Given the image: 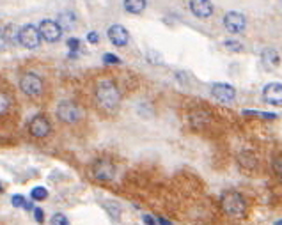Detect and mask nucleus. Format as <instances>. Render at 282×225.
Returning <instances> with one entry per match:
<instances>
[{"label": "nucleus", "mask_w": 282, "mask_h": 225, "mask_svg": "<svg viewBox=\"0 0 282 225\" xmlns=\"http://www.w3.org/2000/svg\"><path fill=\"white\" fill-rule=\"evenodd\" d=\"M96 103L105 112H114L121 103V92L112 80H102L96 86Z\"/></svg>", "instance_id": "1"}, {"label": "nucleus", "mask_w": 282, "mask_h": 225, "mask_svg": "<svg viewBox=\"0 0 282 225\" xmlns=\"http://www.w3.org/2000/svg\"><path fill=\"white\" fill-rule=\"evenodd\" d=\"M220 208L224 213L232 218H242L247 213V202L238 192H226L220 197Z\"/></svg>", "instance_id": "2"}, {"label": "nucleus", "mask_w": 282, "mask_h": 225, "mask_svg": "<svg viewBox=\"0 0 282 225\" xmlns=\"http://www.w3.org/2000/svg\"><path fill=\"white\" fill-rule=\"evenodd\" d=\"M57 117L66 124H73L82 119V108L74 101H60L57 106Z\"/></svg>", "instance_id": "3"}, {"label": "nucleus", "mask_w": 282, "mask_h": 225, "mask_svg": "<svg viewBox=\"0 0 282 225\" xmlns=\"http://www.w3.org/2000/svg\"><path fill=\"white\" fill-rule=\"evenodd\" d=\"M41 34H40V27H34V25H25L20 28V34H18V43L22 46L28 48V50H34V48L40 46L41 43Z\"/></svg>", "instance_id": "4"}, {"label": "nucleus", "mask_w": 282, "mask_h": 225, "mask_svg": "<svg viewBox=\"0 0 282 225\" xmlns=\"http://www.w3.org/2000/svg\"><path fill=\"white\" fill-rule=\"evenodd\" d=\"M20 89L24 94L30 98L40 96L43 92V80L36 73H25L24 76L20 78Z\"/></svg>", "instance_id": "5"}, {"label": "nucleus", "mask_w": 282, "mask_h": 225, "mask_svg": "<svg viewBox=\"0 0 282 225\" xmlns=\"http://www.w3.org/2000/svg\"><path fill=\"white\" fill-rule=\"evenodd\" d=\"M92 176L98 181H112L116 176V167L110 160H98L92 165Z\"/></svg>", "instance_id": "6"}, {"label": "nucleus", "mask_w": 282, "mask_h": 225, "mask_svg": "<svg viewBox=\"0 0 282 225\" xmlns=\"http://www.w3.org/2000/svg\"><path fill=\"white\" fill-rule=\"evenodd\" d=\"M40 34L44 41L55 43V41H59L60 36H62V27H60L57 22H54V20H43L40 24Z\"/></svg>", "instance_id": "7"}, {"label": "nucleus", "mask_w": 282, "mask_h": 225, "mask_svg": "<svg viewBox=\"0 0 282 225\" xmlns=\"http://www.w3.org/2000/svg\"><path fill=\"white\" fill-rule=\"evenodd\" d=\"M224 27L228 28V32H231V34H240L247 27V20L242 12L231 11L224 16Z\"/></svg>", "instance_id": "8"}, {"label": "nucleus", "mask_w": 282, "mask_h": 225, "mask_svg": "<svg viewBox=\"0 0 282 225\" xmlns=\"http://www.w3.org/2000/svg\"><path fill=\"white\" fill-rule=\"evenodd\" d=\"M50 122H48V119L44 116H36L30 119V122H28V132H30L32 136H36V138H44V136L50 133Z\"/></svg>", "instance_id": "9"}, {"label": "nucleus", "mask_w": 282, "mask_h": 225, "mask_svg": "<svg viewBox=\"0 0 282 225\" xmlns=\"http://www.w3.org/2000/svg\"><path fill=\"white\" fill-rule=\"evenodd\" d=\"M212 96L215 100L222 101V103H229V101H232L236 98V90L229 84H215L212 87Z\"/></svg>", "instance_id": "10"}, {"label": "nucleus", "mask_w": 282, "mask_h": 225, "mask_svg": "<svg viewBox=\"0 0 282 225\" xmlns=\"http://www.w3.org/2000/svg\"><path fill=\"white\" fill-rule=\"evenodd\" d=\"M262 98L274 106H282V86L280 84H268L262 89Z\"/></svg>", "instance_id": "11"}, {"label": "nucleus", "mask_w": 282, "mask_h": 225, "mask_svg": "<svg viewBox=\"0 0 282 225\" xmlns=\"http://www.w3.org/2000/svg\"><path fill=\"white\" fill-rule=\"evenodd\" d=\"M190 11L197 18H210L213 14V4L210 0H190Z\"/></svg>", "instance_id": "12"}, {"label": "nucleus", "mask_w": 282, "mask_h": 225, "mask_svg": "<svg viewBox=\"0 0 282 225\" xmlns=\"http://www.w3.org/2000/svg\"><path fill=\"white\" fill-rule=\"evenodd\" d=\"M108 39L116 46H126L130 36L124 27H121V25H112V27L108 28Z\"/></svg>", "instance_id": "13"}, {"label": "nucleus", "mask_w": 282, "mask_h": 225, "mask_svg": "<svg viewBox=\"0 0 282 225\" xmlns=\"http://www.w3.org/2000/svg\"><path fill=\"white\" fill-rule=\"evenodd\" d=\"M261 62L262 66L266 68L268 71L275 70V68L280 64V57H278V52L275 48H264L261 54Z\"/></svg>", "instance_id": "14"}, {"label": "nucleus", "mask_w": 282, "mask_h": 225, "mask_svg": "<svg viewBox=\"0 0 282 225\" xmlns=\"http://www.w3.org/2000/svg\"><path fill=\"white\" fill-rule=\"evenodd\" d=\"M238 163L242 165L243 168H248V170H252V168H256V165H258V160H256V156L252 154V152L248 151H243L238 154Z\"/></svg>", "instance_id": "15"}, {"label": "nucleus", "mask_w": 282, "mask_h": 225, "mask_svg": "<svg viewBox=\"0 0 282 225\" xmlns=\"http://www.w3.org/2000/svg\"><path fill=\"white\" fill-rule=\"evenodd\" d=\"M57 24H59L62 28H66V30H70V28H73L74 24H76V18H74V14H73V12H70V11L60 12L59 20H57Z\"/></svg>", "instance_id": "16"}, {"label": "nucleus", "mask_w": 282, "mask_h": 225, "mask_svg": "<svg viewBox=\"0 0 282 225\" xmlns=\"http://www.w3.org/2000/svg\"><path fill=\"white\" fill-rule=\"evenodd\" d=\"M124 9L132 14H138L146 9V0H124Z\"/></svg>", "instance_id": "17"}, {"label": "nucleus", "mask_w": 282, "mask_h": 225, "mask_svg": "<svg viewBox=\"0 0 282 225\" xmlns=\"http://www.w3.org/2000/svg\"><path fill=\"white\" fill-rule=\"evenodd\" d=\"M103 208H105L106 213L114 218V220H119V218H121V206H119L118 202H110V200L103 202Z\"/></svg>", "instance_id": "18"}, {"label": "nucleus", "mask_w": 282, "mask_h": 225, "mask_svg": "<svg viewBox=\"0 0 282 225\" xmlns=\"http://www.w3.org/2000/svg\"><path fill=\"white\" fill-rule=\"evenodd\" d=\"M30 197H32V200H44V198L48 197V190L43 186H36V188H32Z\"/></svg>", "instance_id": "19"}, {"label": "nucleus", "mask_w": 282, "mask_h": 225, "mask_svg": "<svg viewBox=\"0 0 282 225\" xmlns=\"http://www.w3.org/2000/svg\"><path fill=\"white\" fill-rule=\"evenodd\" d=\"M9 106H11V98L0 90V116H4V114L9 110Z\"/></svg>", "instance_id": "20"}, {"label": "nucleus", "mask_w": 282, "mask_h": 225, "mask_svg": "<svg viewBox=\"0 0 282 225\" xmlns=\"http://www.w3.org/2000/svg\"><path fill=\"white\" fill-rule=\"evenodd\" d=\"M224 46L228 48V50H231V52H242L243 50L242 43L236 41V39H228V41H224Z\"/></svg>", "instance_id": "21"}, {"label": "nucleus", "mask_w": 282, "mask_h": 225, "mask_svg": "<svg viewBox=\"0 0 282 225\" xmlns=\"http://www.w3.org/2000/svg\"><path fill=\"white\" fill-rule=\"evenodd\" d=\"M50 225H70V220L62 213H55L50 220Z\"/></svg>", "instance_id": "22"}, {"label": "nucleus", "mask_w": 282, "mask_h": 225, "mask_svg": "<svg viewBox=\"0 0 282 225\" xmlns=\"http://www.w3.org/2000/svg\"><path fill=\"white\" fill-rule=\"evenodd\" d=\"M68 48H70V52H71V57H74L76 50L80 48V41L76 38H71L70 41H68Z\"/></svg>", "instance_id": "23"}, {"label": "nucleus", "mask_w": 282, "mask_h": 225, "mask_svg": "<svg viewBox=\"0 0 282 225\" xmlns=\"http://www.w3.org/2000/svg\"><path fill=\"white\" fill-rule=\"evenodd\" d=\"M11 204L14 208H25V204H27V200H25L24 195H12L11 198Z\"/></svg>", "instance_id": "24"}, {"label": "nucleus", "mask_w": 282, "mask_h": 225, "mask_svg": "<svg viewBox=\"0 0 282 225\" xmlns=\"http://www.w3.org/2000/svg\"><path fill=\"white\" fill-rule=\"evenodd\" d=\"M148 60H151L153 64H162V62H164V58L160 57V54H158V52H154V50L148 52Z\"/></svg>", "instance_id": "25"}, {"label": "nucleus", "mask_w": 282, "mask_h": 225, "mask_svg": "<svg viewBox=\"0 0 282 225\" xmlns=\"http://www.w3.org/2000/svg\"><path fill=\"white\" fill-rule=\"evenodd\" d=\"M103 62H105V64H119L121 60H119L114 54H105V55H103Z\"/></svg>", "instance_id": "26"}, {"label": "nucleus", "mask_w": 282, "mask_h": 225, "mask_svg": "<svg viewBox=\"0 0 282 225\" xmlns=\"http://www.w3.org/2000/svg\"><path fill=\"white\" fill-rule=\"evenodd\" d=\"M34 218H36V222H38V224H43V222H44V213H43V210H41V208H34Z\"/></svg>", "instance_id": "27"}, {"label": "nucleus", "mask_w": 282, "mask_h": 225, "mask_svg": "<svg viewBox=\"0 0 282 225\" xmlns=\"http://www.w3.org/2000/svg\"><path fill=\"white\" fill-rule=\"evenodd\" d=\"M8 38H6V32L0 28V52H4L6 48H8Z\"/></svg>", "instance_id": "28"}, {"label": "nucleus", "mask_w": 282, "mask_h": 225, "mask_svg": "<svg viewBox=\"0 0 282 225\" xmlns=\"http://www.w3.org/2000/svg\"><path fill=\"white\" fill-rule=\"evenodd\" d=\"M87 39H89V43H98L100 41L98 32H89V34H87Z\"/></svg>", "instance_id": "29"}, {"label": "nucleus", "mask_w": 282, "mask_h": 225, "mask_svg": "<svg viewBox=\"0 0 282 225\" xmlns=\"http://www.w3.org/2000/svg\"><path fill=\"white\" fill-rule=\"evenodd\" d=\"M142 220H144L146 225H156V220H154L153 216H149V214H144V216H142Z\"/></svg>", "instance_id": "30"}, {"label": "nucleus", "mask_w": 282, "mask_h": 225, "mask_svg": "<svg viewBox=\"0 0 282 225\" xmlns=\"http://www.w3.org/2000/svg\"><path fill=\"white\" fill-rule=\"evenodd\" d=\"M158 222H160L162 225H170V222H168V220H165V218H158Z\"/></svg>", "instance_id": "31"}, {"label": "nucleus", "mask_w": 282, "mask_h": 225, "mask_svg": "<svg viewBox=\"0 0 282 225\" xmlns=\"http://www.w3.org/2000/svg\"><path fill=\"white\" fill-rule=\"evenodd\" d=\"M275 225H282V220H277L275 222Z\"/></svg>", "instance_id": "32"}, {"label": "nucleus", "mask_w": 282, "mask_h": 225, "mask_svg": "<svg viewBox=\"0 0 282 225\" xmlns=\"http://www.w3.org/2000/svg\"><path fill=\"white\" fill-rule=\"evenodd\" d=\"M0 192H2V186H0Z\"/></svg>", "instance_id": "33"}]
</instances>
